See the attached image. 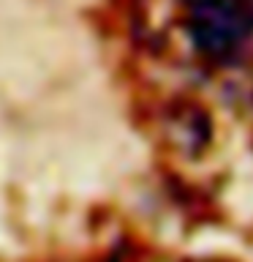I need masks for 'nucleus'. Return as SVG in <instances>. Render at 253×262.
Instances as JSON below:
<instances>
[{"label":"nucleus","mask_w":253,"mask_h":262,"mask_svg":"<svg viewBox=\"0 0 253 262\" xmlns=\"http://www.w3.org/2000/svg\"><path fill=\"white\" fill-rule=\"evenodd\" d=\"M193 47L212 60H237L253 41V6L245 0H185Z\"/></svg>","instance_id":"f257e3e1"}]
</instances>
